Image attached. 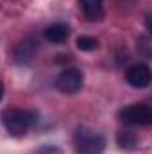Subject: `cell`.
Here are the masks:
<instances>
[{
	"mask_svg": "<svg viewBox=\"0 0 152 154\" xmlns=\"http://www.w3.org/2000/svg\"><path fill=\"white\" fill-rule=\"evenodd\" d=\"M34 54H36V45H34V41H32V39H25V41L16 48L14 59H16V63H20V65H27V63L34 57Z\"/></svg>",
	"mask_w": 152,
	"mask_h": 154,
	"instance_id": "ba28073f",
	"label": "cell"
},
{
	"mask_svg": "<svg viewBox=\"0 0 152 154\" xmlns=\"http://www.w3.org/2000/svg\"><path fill=\"white\" fill-rule=\"evenodd\" d=\"M82 74H81V70H77V68H68V70H65L61 75L57 77V81H56V86H57V90L59 91H63V93H77L81 88H82Z\"/></svg>",
	"mask_w": 152,
	"mask_h": 154,
	"instance_id": "277c9868",
	"label": "cell"
},
{
	"mask_svg": "<svg viewBox=\"0 0 152 154\" xmlns=\"http://www.w3.org/2000/svg\"><path fill=\"white\" fill-rule=\"evenodd\" d=\"M77 47L82 52H91V50L99 48V41L95 38H90V36H81V38H77Z\"/></svg>",
	"mask_w": 152,
	"mask_h": 154,
	"instance_id": "30bf717a",
	"label": "cell"
},
{
	"mask_svg": "<svg viewBox=\"0 0 152 154\" xmlns=\"http://www.w3.org/2000/svg\"><path fill=\"white\" fill-rule=\"evenodd\" d=\"M81 7L84 16L90 22H97L104 16V5L102 0H81Z\"/></svg>",
	"mask_w": 152,
	"mask_h": 154,
	"instance_id": "8992f818",
	"label": "cell"
},
{
	"mask_svg": "<svg viewBox=\"0 0 152 154\" xmlns=\"http://www.w3.org/2000/svg\"><path fill=\"white\" fill-rule=\"evenodd\" d=\"M116 143L122 147V149H127V151H132L138 143V140L131 134V133H118L116 136Z\"/></svg>",
	"mask_w": 152,
	"mask_h": 154,
	"instance_id": "9c48e42d",
	"label": "cell"
},
{
	"mask_svg": "<svg viewBox=\"0 0 152 154\" xmlns=\"http://www.w3.org/2000/svg\"><path fill=\"white\" fill-rule=\"evenodd\" d=\"M43 34H45V38L48 39L50 43H63L70 36V29L65 23H52L50 27L45 29Z\"/></svg>",
	"mask_w": 152,
	"mask_h": 154,
	"instance_id": "52a82bcc",
	"label": "cell"
},
{
	"mask_svg": "<svg viewBox=\"0 0 152 154\" xmlns=\"http://www.w3.org/2000/svg\"><path fill=\"white\" fill-rule=\"evenodd\" d=\"M2 97H4V86H2V82H0V100H2Z\"/></svg>",
	"mask_w": 152,
	"mask_h": 154,
	"instance_id": "8fae6325",
	"label": "cell"
},
{
	"mask_svg": "<svg viewBox=\"0 0 152 154\" xmlns=\"http://www.w3.org/2000/svg\"><path fill=\"white\" fill-rule=\"evenodd\" d=\"M74 145L77 154H102L106 140L99 133H93L86 127H79L74 134Z\"/></svg>",
	"mask_w": 152,
	"mask_h": 154,
	"instance_id": "7a4b0ae2",
	"label": "cell"
},
{
	"mask_svg": "<svg viewBox=\"0 0 152 154\" xmlns=\"http://www.w3.org/2000/svg\"><path fill=\"white\" fill-rule=\"evenodd\" d=\"M2 122L4 127L13 134V136H23L27 134V131L31 129L34 116L29 111L23 109H16V108H9L2 113Z\"/></svg>",
	"mask_w": 152,
	"mask_h": 154,
	"instance_id": "6da1fadb",
	"label": "cell"
},
{
	"mask_svg": "<svg viewBox=\"0 0 152 154\" xmlns=\"http://www.w3.org/2000/svg\"><path fill=\"white\" fill-rule=\"evenodd\" d=\"M118 116L127 125H149L152 122V111L145 104H131L123 108Z\"/></svg>",
	"mask_w": 152,
	"mask_h": 154,
	"instance_id": "3957f363",
	"label": "cell"
},
{
	"mask_svg": "<svg viewBox=\"0 0 152 154\" xmlns=\"http://www.w3.org/2000/svg\"><path fill=\"white\" fill-rule=\"evenodd\" d=\"M125 79L132 88H147L150 84V70L145 65H134L125 72Z\"/></svg>",
	"mask_w": 152,
	"mask_h": 154,
	"instance_id": "5b68a950",
	"label": "cell"
}]
</instances>
